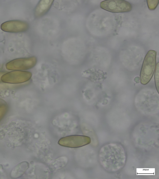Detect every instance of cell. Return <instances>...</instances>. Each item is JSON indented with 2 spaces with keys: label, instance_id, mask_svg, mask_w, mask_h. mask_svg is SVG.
Listing matches in <instances>:
<instances>
[{
  "label": "cell",
  "instance_id": "obj_9",
  "mask_svg": "<svg viewBox=\"0 0 159 179\" xmlns=\"http://www.w3.org/2000/svg\"><path fill=\"white\" fill-rule=\"evenodd\" d=\"M29 167L28 163L23 162L18 164L12 170L11 176L13 178H17L21 176L27 170Z\"/></svg>",
  "mask_w": 159,
  "mask_h": 179
},
{
  "label": "cell",
  "instance_id": "obj_1",
  "mask_svg": "<svg viewBox=\"0 0 159 179\" xmlns=\"http://www.w3.org/2000/svg\"><path fill=\"white\" fill-rule=\"evenodd\" d=\"M98 157L102 168L111 172L121 169L124 166L126 160L124 148L116 143H109L102 146L99 150Z\"/></svg>",
  "mask_w": 159,
  "mask_h": 179
},
{
  "label": "cell",
  "instance_id": "obj_2",
  "mask_svg": "<svg viewBox=\"0 0 159 179\" xmlns=\"http://www.w3.org/2000/svg\"><path fill=\"white\" fill-rule=\"evenodd\" d=\"M157 53L153 50L148 52L144 58L140 73L141 83L145 85L151 80L156 67Z\"/></svg>",
  "mask_w": 159,
  "mask_h": 179
},
{
  "label": "cell",
  "instance_id": "obj_4",
  "mask_svg": "<svg viewBox=\"0 0 159 179\" xmlns=\"http://www.w3.org/2000/svg\"><path fill=\"white\" fill-rule=\"evenodd\" d=\"M91 138L88 136L74 135L62 137L58 141L60 145L70 148H78L89 144Z\"/></svg>",
  "mask_w": 159,
  "mask_h": 179
},
{
  "label": "cell",
  "instance_id": "obj_14",
  "mask_svg": "<svg viewBox=\"0 0 159 179\" xmlns=\"http://www.w3.org/2000/svg\"><path fill=\"white\" fill-rule=\"evenodd\" d=\"M5 73H6L5 72H4L0 71V82L2 81L1 80L2 76L3 75H4Z\"/></svg>",
  "mask_w": 159,
  "mask_h": 179
},
{
  "label": "cell",
  "instance_id": "obj_7",
  "mask_svg": "<svg viewBox=\"0 0 159 179\" xmlns=\"http://www.w3.org/2000/svg\"><path fill=\"white\" fill-rule=\"evenodd\" d=\"M29 25L27 22L20 20H11L5 22L1 25L3 31L10 33H20L27 31Z\"/></svg>",
  "mask_w": 159,
  "mask_h": 179
},
{
  "label": "cell",
  "instance_id": "obj_6",
  "mask_svg": "<svg viewBox=\"0 0 159 179\" xmlns=\"http://www.w3.org/2000/svg\"><path fill=\"white\" fill-rule=\"evenodd\" d=\"M32 74L28 71H14L5 73L1 77L2 81L5 83L18 84L24 83L29 80Z\"/></svg>",
  "mask_w": 159,
  "mask_h": 179
},
{
  "label": "cell",
  "instance_id": "obj_12",
  "mask_svg": "<svg viewBox=\"0 0 159 179\" xmlns=\"http://www.w3.org/2000/svg\"><path fill=\"white\" fill-rule=\"evenodd\" d=\"M7 110V105L3 104L0 105V121L6 114Z\"/></svg>",
  "mask_w": 159,
  "mask_h": 179
},
{
  "label": "cell",
  "instance_id": "obj_11",
  "mask_svg": "<svg viewBox=\"0 0 159 179\" xmlns=\"http://www.w3.org/2000/svg\"><path fill=\"white\" fill-rule=\"evenodd\" d=\"M147 3L148 8L150 10H154L157 7L159 0H147Z\"/></svg>",
  "mask_w": 159,
  "mask_h": 179
},
{
  "label": "cell",
  "instance_id": "obj_5",
  "mask_svg": "<svg viewBox=\"0 0 159 179\" xmlns=\"http://www.w3.org/2000/svg\"><path fill=\"white\" fill-rule=\"evenodd\" d=\"M35 57L19 58L12 60L6 65L7 69L10 70H24L34 67L37 63Z\"/></svg>",
  "mask_w": 159,
  "mask_h": 179
},
{
  "label": "cell",
  "instance_id": "obj_10",
  "mask_svg": "<svg viewBox=\"0 0 159 179\" xmlns=\"http://www.w3.org/2000/svg\"><path fill=\"white\" fill-rule=\"evenodd\" d=\"M159 63L158 62L156 67L154 75L155 82L156 88L159 93Z\"/></svg>",
  "mask_w": 159,
  "mask_h": 179
},
{
  "label": "cell",
  "instance_id": "obj_13",
  "mask_svg": "<svg viewBox=\"0 0 159 179\" xmlns=\"http://www.w3.org/2000/svg\"><path fill=\"white\" fill-rule=\"evenodd\" d=\"M140 78L139 77H136L134 79V81L137 83H138L139 82Z\"/></svg>",
  "mask_w": 159,
  "mask_h": 179
},
{
  "label": "cell",
  "instance_id": "obj_3",
  "mask_svg": "<svg viewBox=\"0 0 159 179\" xmlns=\"http://www.w3.org/2000/svg\"><path fill=\"white\" fill-rule=\"evenodd\" d=\"M100 7L104 10L114 13L128 12L132 9L129 2L122 0L103 1L101 2Z\"/></svg>",
  "mask_w": 159,
  "mask_h": 179
},
{
  "label": "cell",
  "instance_id": "obj_8",
  "mask_svg": "<svg viewBox=\"0 0 159 179\" xmlns=\"http://www.w3.org/2000/svg\"><path fill=\"white\" fill-rule=\"evenodd\" d=\"M54 1L43 0L40 1L34 10L35 16L39 18L45 15L50 9Z\"/></svg>",
  "mask_w": 159,
  "mask_h": 179
}]
</instances>
